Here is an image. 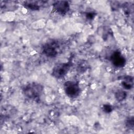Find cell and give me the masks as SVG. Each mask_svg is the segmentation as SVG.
<instances>
[{
	"mask_svg": "<svg viewBox=\"0 0 134 134\" xmlns=\"http://www.w3.org/2000/svg\"><path fill=\"white\" fill-rule=\"evenodd\" d=\"M114 107L109 104H104L102 106V110L106 113H110L113 110Z\"/></svg>",
	"mask_w": 134,
	"mask_h": 134,
	"instance_id": "8fae6325",
	"label": "cell"
},
{
	"mask_svg": "<svg viewBox=\"0 0 134 134\" xmlns=\"http://www.w3.org/2000/svg\"><path fill=\"white\" fill-rule=\"evenodd\" d=\"M43 90V86L38 83L31 82L26 85L23 88V93L27 98L32 99H38Z\"/></svg>",
	"mask_w": 134,
	"mask_h": 134,
	"instance_id": "6da1fadb",
	"label": "cell"
},
{
	"mask_svg": "<svg viewBox=\"0 0 134 134\" xmlns=\"http://www.w3.org/2000/svg\"><path fill=\"white\" fill-rule=\"evenodd\" d=\"M24 6L26 8L32 10H38L40 8V6L37 3L32 2H25V3L24 4Z\"/></svg>",
	"mask_w": 134,
	"mask_h": 134,
	"instance_id": "30bf717a",
	"label": "cell"
},
{
	"mask_svg": "<svg viewBox=\"0 0 134 134\" xmlns=\"http://www.w3.org/2000/svg\"><path fill=\"white\" fill-rule=\"evenodd\" d=\"M71 65V61L55 64L52 69V75L56 79H61L64 77L68 73Z\"/></svg>",
	"mask_w": 134,
	"mask_h": 134,
	"instance_id": "277c9868",
	"label": "cell"
},
{
	"mask_svg": "<svg viewBox=\"0 0 134 134\" xmlns=\"http://www.w3.org/2000/svg\"><path fill=\"white\" fill-rule=\"evenodd\" d=\"M53 9L61 15L66 14L70 10V4L66 1H58L55 2L53 5Z\"/></svg>",
	"mask_w": 134,
	"mask_h": 134,
	"instance_id": "8992f818",
	"label": "cell"
},
{
	"mask_svg": "<svg viewBox=\"0 0 134 134\" xmlns=\"http://www.w3.org/2000/svg\"><path fill=\"white\" fill-rule=\"evenodd\" d=\"M126 126L127 128H129V129H133V126H134V119L133 117H130L129 118H128L126 120Z\"/></svg>",
	"mask_w": 134,
	"mask_h": 134,
	"instance_id": "7c38bea8",
	"label": "cell"
},
{
	"mask_svg": "<svg viewBox=\"0 0 134 134\" xmlns=\"http://www.w3.org/2000/svg\"><path fill=\"white\" fill-rule=\"evenodd\" d=\"M110 60L113 65L116 68H120L124 67L126 62V58L118 51H114L110 57Z\"/></svg>",
	"mask_w": 134,
	"mask_h": 134,
	"instance_id": "5b68a950",
	"label": "cell"
},
{
	"mask_svg": "<svg viewBox=\"0 0 134 134\" xmlns=\"http://www.w3.org/2000/svg\"><path fill=\"white\" fill-rule=\"evenodd\" d=\"M127 97V93L123 90H118L115 93V97L118 102L123 101Z\"/></svg>",
	"mask_w": 134,
	"mask_h": 134,
	"instance_id": "9c48e42d",
	"label": "cell"
},
{
	"mask_svg": "<svg viewBox=\"0 0 134 134\" xmlns=\"http://www.w3.org/2000/svg\"><path fill=\"white\" fill-rule=\"evenodd\" d=\"M88 63L86 61L81 60L77 64L76 70L79 73H83L88 69Z\"/></svg>",
	"mask_w": 134,
	"mask_h": 134,
	"instance_id": "ba28073f",
	"label": "cell"
},
{
	"mask_svg": "<svg viewBox=\"0 0 134 134\" xmlns=\"http://www.w3.org/2000/svg\"><path fill=\"white\" fill-rule=\"evenodd\" d=\"M121 85L126 90H130L133 86V78L131 76L127 75L125 76L122 81Z\"/></svg>",
	"mask_w": 134,
	"mask_h": 134,
	"instance_id": "52a82bcc",
	"label": "cell"
},
{
	"mask_svg": "<svg viewBox=\"0 0 134 134\" xmlns=\"http://www.w3.org/2000/svg\"><path fill=\"white\" fill-rule=\"evenodd\" d=\"M64 90L65 94L69 97L75 98L77 97L81 92L78 82L73 81H68L64 84Z\"/></svg>",
	"mask_w": 134,
	"mask_h": 134,
	"instance_id": "3957f363",
	"label": "cell"
},
{
	"mask_svg": "<svg viewBox=\"0 0 134 134\" xmlns=\"http://www.w3.org/2000/svg\"><path fill=\"white\" fill-rule=\"evenodd\" d=\"M59 48V43L57 41L50 40L42 46V53L47 57L52 58L58 55Z\"/></svg>",
	"mask_w": 134,
	"mask_h": 134,
	"instance_id": "7a4b0ae2",
	"label": "cell"
},
{
	"mask_svg": "<svg viewBox=\"0 0 134 134\" xmlns=\"http://www.w3.org/2000/svg\"><path fill=\"white\" fill-rule=\"evenodd\" d=\"M96 13L94 12H88L85 13V17L87 20H92L96 16Z\"/></svg>",
	"mask_w": 134,
	"mask_h": 134,
	"instance_id": "4fadbf2b",
	"label": "cell"
}]
</instances>
